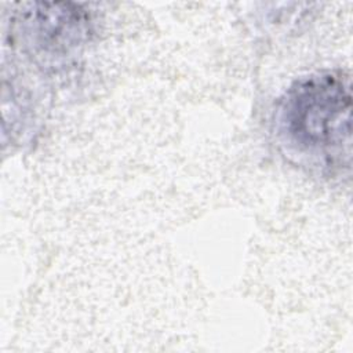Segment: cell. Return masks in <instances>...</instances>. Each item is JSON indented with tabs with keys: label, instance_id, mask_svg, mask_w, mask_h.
Wrapping results in <instances>:
<instances>
[{
	"label": "cell",
	"instance_id": "cell-1",
	"mask_svg": "<svg viewBox=\"0 0 353 353\" xmlns=\"http://www.w3.org/2000/svg\"><path fill=\"white\" fill-rule=\"evenodd\" d=\"M342 70L310 73L280 98L273 131L283 153L327 176L350 171L352 88Z\"/></svg>",
	"mask_w": 353,
	"mask_h": 353
}]
</instances>
